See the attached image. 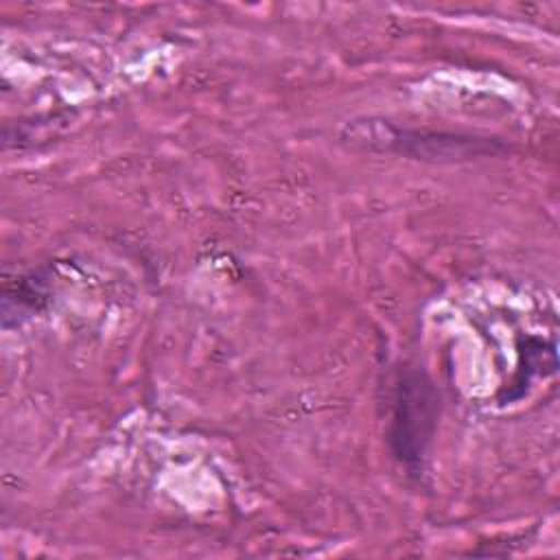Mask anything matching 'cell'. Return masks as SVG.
<instances>
[{
	"instance_id": "1",
	"label": "cell",
	"mask_w": 560,
	"mask_h": 560,
	"mask_svg": "<svg viewBox=\"0 0 560 560\" xmlns=\"http://www.w3.org/2000/svg\"><path fill=\"white\" fill-rule=\"evenodd\" d=\"M433 402L435 398L431 396L429 385H422L420 378L400 385L392 433L400 457L416 459L422 453V444L429 440V429L433 424Z\"/></svg>"
}]
</instances>
